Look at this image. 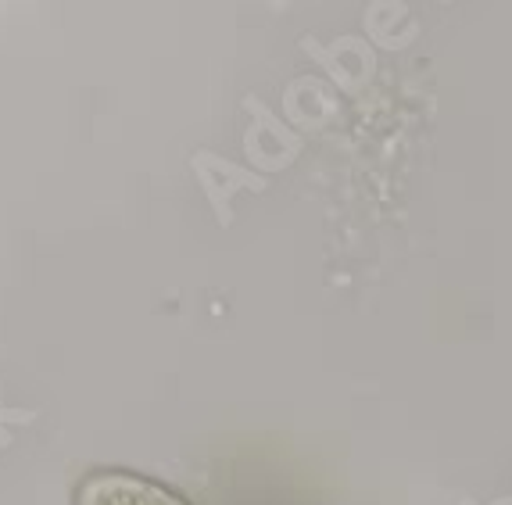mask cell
Masks as SVG:
<instances>
[{"instance_id": "6da1fadb", "label": "cell", "mask_w": 512, "mask_h": 505, "mask_svg": "<svg viewBox=\"0 0 512 505\" xmlns=\"http://www.w3.org/2000/svg\"><path fill=\"white\" fill-rule=\"evenodd\" d=\"M76 505H190L183 495L129 470H90L76 488Z\"/></svg>"}]
</instances>
